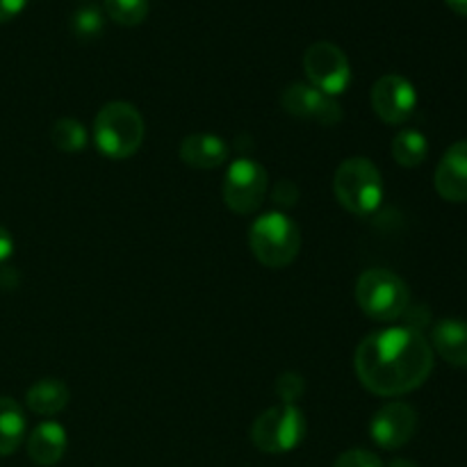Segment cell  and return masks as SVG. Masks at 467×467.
<instances>
[{"instance_id":"44dd1931","label":"cell","mask_w":467,"mask_h":467,"mask_svg":"<svg viewBox=\"0 0 467 467\" xmlns=\"http://www.w3.org/2000/svg\"><path fill=\"white\" fill-rule=\"evenodd\" d=\"M103 12L96 5H85V7L76 9L71 18V27L76 36L80 39H94L103 32Z\"/></svg>"},{"instance_id":"30bf717a","label":"cell","mask_w":467,"mask_h":467,"mask_svg":"<svg viewBox=\"0 0 467 467\" xmlns=\"http://www.w3.org/2000/svg\"><path fill=\"white\" fill-rule=\"evenodd\" d=\"M281 103L287 114L296 119H308L319 126H337L342 121V108L333 96L315 89L308 82H295L281 96Z\"/></svg>"},{"instance_id":"2e32d148","label":"cell","mask_w":467,"mask_h":467,"mask_svg":"<svg viewBox=\"0 0 467 467\" xmlns=\"http://www.w3.org/2000/svg\"><path fill=\"white\" fill-rule=\"evenodd\" d=\"M68 400H71V390L59 379H41L26 392L27 409L44 418L57 415L59 410L67 409Z\"/></svg>"},{"instance_id":"7a4b0ae2","label":"cell","mask_w":467,"mask_h":467,"mask_svg":"<svg viewBox=\"0 0 467 467\" xmlns=\"http://www.w3.org/2000/svg\"><path fill=\"white\" fill-rule=\"evenodd\" d=\"M144 132V117L126 100L103 105L96 114L94 144L109 160L132 158L141 149Z\"/></svg>"},{"instance_id":"d4e9b609","label":"cell","mask_w":467,"mask_h":467,"mask_svg":"<svg viewBox=\"0 0 467 467\" xmlns=\"http://www.w3.org/2000/svg\"><path fill=\"white\" fill-rule=\"evenodd\" d=\"M12 251H14L12 235H9L7 228L0 226V263H5V260L9 258V255H12Z\"/></svg>"},{"instance_id":"8fae6325","label":"cell","mask_w":467,"mask_h":467,"mask_svg":"<svg viewBox=\"0 0 467 467\" xmlns=\"http://www.w3.org/2000/svg\"><path fill=\"white\" fill-rule=\"evenodd\" d=\"M415 429H418V413L413 406L404 401H390L374 413L369 422V436L383 450H400L415 436Z\"/></svg>"},{"instance_id":"7402d4cb","label":"cell","mask_w":467,"mask_h":467,"mask_svg":"<svg viewBox=\"0 0 467 467\" xmlns=\"http://www.w3.org/2000/svg\"><path fill=\"white\" fill-rule=\"evenodd\" d=\"M304 392H306V381L301 374L285 372L278 377L276 395L283 404H295V401H299L301 397H304Z\"/></svg>"},{"instance_id":"9a60e30c","label":"cell","mask_w":467,"mask_h":467,"mask_svg":"<svg viewBox=\"0 0 467 467\" xmlns=\"http://www.w3.org/2000/svg\"><path fill=\"white\" fill-rule=\"evenodd\" d=\"M433 349L454 368H467V322L442 319L433 327Z\"/></svg>"},{"instance_id":"603a6c76","label":"cell","mask_w":467,"mask_h":467,"mask_svg":"<svg viewBox=\"0 0 467 467\" xmlns=\"http://www.w3.org/2000/svg\"><path fill=\"white\" fill-rule=\"evenodd\" d=\"M333 467H383L381 459L368 450H349L333 463Z\"/></svg>"},{"instance_id":"9c48e42d","label":"cell","mask_w":467,"mask_h":467,"mask_svg":"<svg viewBox=\"0 0 467 467\" xmlns=\"http://www.w3.org/2000/svg\"><path fill=\"white\" fill-rule=\"evenodd\" d=\"M372 108L388 126H401L418 108V91L413 82L397 73L379 78L372 87Z\"/></svg>"},{"instance_id":"52a82bcc","label":"cell","mask_w":467,"mask_h":467,"mask_svg":"<svg viewBox=\"0 0 467 467\" xmlns=\"http://www.w3.org/2000/svg\"><path fill=\"white\" fill-rule=\"evenodd\" d=\"M269 192V176L260 162L240 158L226 169L223 201L237 214H251L265 203Z\"/></svg>"},{"instance_id":"e0dca14e","label":"cell","mask_w":467,"mask_h":467,"mask_svg":"<svg viewBox=\"0 0 467 467\" xmlns=\"http://www.w3.org/2000/svg\"><path fill=\"white\" fill-rule=\"evenodd\" d=\"M26 438V415L9 397H0V456H9Z\"/></svg>"},{"instance_id":"8992f818","label":"cell","mask_w":467,"mask_h":467,"mask_svg":"<svg viewBox=\"0 0 467 467\" xmlns=\"http://www.w3.org/2000/svg\"><path fill=\"white\" fill-rule=\"evenodd\" d=\"M308 422L304 410L295 404H281L267 409L255 418L251 427V441L263 454H287L304 442Z\"/></svg>"},{"instance_id":"5b68a950","label":"cell","mask_w":467,"mask_h":467,"mask_svg":"<svg viewBox=\"0 0 467 467\" xmlns=\"http://www.w3.org/2000/svg\"><path fill=\"white\" fill-rule=\"evenodd\" d=\"M356 304L377 322H395L409 313V285L390 269H368L356 283Z\"/></svg>"},{"instance_id":"ba28073f","label":"cell","mask_w":467,"mask_h":467,"mask_svg":"<svg viewBox=\"0 0 467 467\" xmlns=\"http://www.w3.org/2000/svg\"><path fill=\"white\" fill-rule=\"evenodd\" d=\"M304 71L308 85L327 96H340L351 85V67L345 50L331 41H317L304 53Z\"/></svg>"},{"instance_id":"7c38bea8","label":"cell","mask_w":467,"mask_h":467,"mask_svg":"<svg viewBox=\"0 0 467 467\" xmlns=\"http://www.w3.org/2000/svg\"><path fill=\"white\" fill-rule=\"evenodd\" d=\"M436 192L450 203L467 201V140L456 141L442 155L436 169Z\"/></svg>"},{"instance_id":"6da1fadb","label":"cell","mask_w":467,"mask_h":467,"mask_svg":"<svg viewBox=\"0 0 467 467\" xmlns=\"http://www.w3.org/2000/svg\"><path fill=\"white\" fill-rule=\"evenodd\" d=\"M356 377L379 397H401L424 386L433 372V349L410 327L369 333L354 356Z\"/></svg>"},{"instance_id":"ffe728a7","label":"cell","mask_w":467,"mask_h":467,"mask_svg":"<svg viewBox=\"0 0 467 467\" xmlns=\"http://www.w3.org/2000/svg\"><path fill=\"white\" fill-rule=\"evenodd\" d=\"M105 14L119 26H140L149 14V0H105Z\"/></svg>"},{"instance_id":"cb8c5ba5","label":"cell","mask_w":467,"mask_h":467,"mask_svg":"<svg viewBox=\"0 0 467 467\" xmlns=\"http://www.w3.org/2000/svg\"><path fill=\"white\" fill-rule=\"evenodd\" d=\"M27 0H0V23H7L16 18L26 9Z\"/></svg>"},{"instance_id":"4fadbf2b","label":"cell","mask_w":467,"mask_h":467,"mask_svg":"<svg viewBox=\"0 0 467 467\" xmlns=\"http://www.w3.org/2000/svg\"><path fill=\"white\" fill-rule=\"evenodd\" d=\"M181 160L192 169H217L228 160V144L217 135L199 132L182 140Z\"/></svg>"},{"instance_id":"5bb4252c","label":"cell","mask_w":467,"mask_h":467,"mask_svg":"<svg viewBox=\"0 0 467 467\" xmlns=\"http://www.w3.org/2000/svg\"><path fill=\"white\" fill-rule=\"evenodd\" d=\"M67 451V431L57 422H41L27 436V456L36 465H55Z\"/></svg>"},{"instance_id":"d6986e66","label":"cell","mask_w":467,"mask_h":467,"mask_svg":"<svg viewBox=\"0 0 467 467\" xmlns=\"http://www.w3.org/2000/svg\"><path fill=\"white\" fill-rule=\"evenodd\" d=\"M50 140L64 153H78L87 146V128L78 119H59L50 130Z\"/></svg>"},{"instance_id":"3957f363","label":"cell","mask_w":467,"mask_h":467,"mask_svg":"<svg viewBox=\"0 0 467 467\" xmlns=\"http://www.w3.org/2000/svg\"><path fill=\"white\" fill-rule=\"evenodd\" d=\"M337 203L356 217H369L381 208L383 178L368 158H349L337 167L333 178Z\"/></svg>"},{"instance_id":"277c9868","label":"cell","mask_w":467,"mask_h":467,"mask_svg":"<svg viewBox=\"0 0 467 467\" xmlns=\"http://www.w3.org/2000/svg\"><path fill=\"white\" fill-rule=\"evenodd\" d=\"M249 246L265 267L283 269L299 255L301 231L287 214H260L249 228Z\"/></svg>"},{"instance_id":"484cf974","label":"cell","mask_w":467,"mask_h":467,"mask_svg":"<svg viewBox=\"0 0 467 467\" xmlns=\"http://www.w3.org/2000/svg\"><path fill=\"white\" fill-rule=\"evenodd\" d=\"M445 3L450 5L454 12H459V14H463V16H467V0H445Z\"/></svg>"},{"instance_id":"4316f807","label":"cell","mask_w":467,"mask_h":467,"mask_svg":"<svg viewBox=\"0 0 467 467\" xmlns=\"http://www.w3.org/2000/svg\"><path fill=\"white\" fill-rule=\"evenodd\" d=\"M390 467H420L418 463H413V461H406V459H397L392 461Z\"/></svg>"},{"instance_id":"ac0fdd59","label":"cell","mask_w":467,"mask_h":467,"mask_svg":"<svg viewBox=\"0 0 467 467\" xmlns=\"http://www.w3.org/2000/svg\"><path fill=\"white\" fill-rule=\"evenodd\" d=\"M429 155V141L427 137L420 130L413 128H404V130L397 132V137L392 140V158L400 167L415 169L427 160Z\"/></svg>"}]
</instances>
